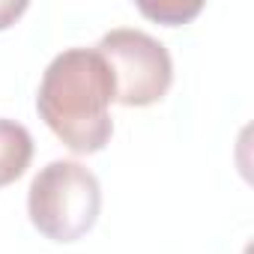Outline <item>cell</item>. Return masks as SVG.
<instances>
[{"instance_id":"cell-1","label":"cell","mask_w":254,"mask_h":254,"mask_svg":"<svg viewBox=\"0 0 254 254\" xmlns=\"http://www.w3.org/2000/svg\"><path fill=\"white\" fill-rule=\"evenodd\" d=\"M111 102H117L114 72L96 48L60 51L48 63L36 93L39 117L78 156L108 147L114 135Z\"/></svg>"},{"instance_id":"cell-2","label":"cell","mask_w":254,"mask_h":254,"mask_svg":"<svg viewBox=\"0 0 254 254\" xmlns=\"http://www.w3.org/2000/svg\"><path fill=\"white\" fill-rule=\"evenodd\" d=\"M102 212V186L96 174L75 162L57 159L48 162L30 183L27 215L30 224L51 242H78L84 239Z\"/></svg>"},{"instance_id":"cell-3","label":"cell","mask_w":254,"mask_h":254,"mask_svg":"<svg viewBox=\"0 0 254 254\" xmlns=\"http://www.w3.org/2000/svg\"><path fill=\"white\" fill-rule=\"evenodd\" d=\"M96 51L108 60L117 84V102L126 108H147L165 99L174 84L171 51L150 33L135 27L108 30Z\"/></svg>"},{"instance_id":"cell-4","label":"cell","mask_w":254,"mask_h":254,"mask_svg":"<svg viewBox=\"0 0 254 254\" xmlns=\"http://www.w3.org/2000/svg\"><path fill=\"white\" fill-rule=\"evenodd\" d=\"M33 159V135L21 123L0 117V189L12 186Z\"/></svg>"},{"instance_id":"cell-5","label":"cell","mask_w":254,"mask_h":254,"mask_svg":"<svg viewBox=\"0 0 254 254\" xmlns=\"http://www.w3.org/2000/svg\"><path fill=\"white\" fill-rule=\"evenodd\" d=\"M138 9L159 21V24H168V27H180V24H189L191 18L200 15L203 3H183V0H162V3H138Z\"/></svg>"},{"instance_id":"cell-6","label":"cell","mask_w":254,"mask_h":254,"mask_svg":"<svg viewBox=\"0 0 254 254\" xmlns=\"http://www.w3.org/2000/svg\"><path fill=\"white\" fill-rule=\"evenodd\" d=\"M24 12H27V3H24V0H21V3H12V0H0V30L12 27Z\"/></svg>"}]
</instances>
